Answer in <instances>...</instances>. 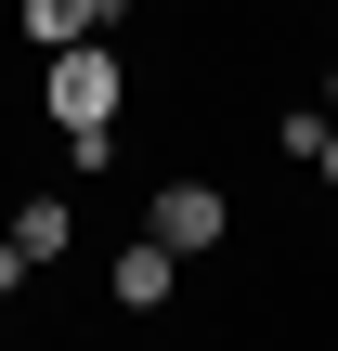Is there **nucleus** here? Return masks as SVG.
Returning a JSON list of instances; mask_svg holds the SVG:
<instances>
[{"label":"nucleus","mask_w":338,"mask_h":351,"mask_svg":"<svg viewBox=\"0 0 338 351\" xmlns=\"http://www.w3.org/2000/svg\"><path fill=\"white\" fill-rule=\"evenodd\" d=\"M130 104V52L117 39H65V52H39V117L52 130H104Z\"/></svg>","instance_id":"obj_1"},{"label":"nucleus","mask_w":338,"mask_h":351,"mask_svg":"<svg viewBox=\"0 0 338 351\" xmlns=\"http://www.w3.org/2000/svg\"><path fill=\"white\" fill-rule=\"evenodd\" d=\"M143 234H156L169 261H208V247L234 234V195H221V182H156V208H143Z\"/></svg>","instance_id":"obj_2"},{"label":"nucleus","mask_w":338,"mask_h":351,"mask_svg":"<svg viewBox=\"0 0 338 351\" xmlns=\"http://www.w3.org/2000/svg\"><path fill=\"white\" fill-rule=\"evenodd\" d=\"M104 26H117V0H13L26 52H65V39H104Z\"/></svg>","instance_id":"obj_3"},{"label":"nucleus","mask_w":338,"mask_h":351,"mask_svg":"<svg viewBox=\"0 0 338 351\" xmlns=\"http://www.w3.org/2000/svg\"><path fill=\"white\" fill-rule=\"evenodd\" d=\"M104 287H117V313H169V287H182V261H169V247H156V234H130V247H117V274H104Z\"/></svg>","instance_id":"obj_4"},{"label":"nucleus","mask_w":338,"mask_h":351,"mask_svg":"<svg viewBox=\"0 0 338 351\" xmlns=\"http://www.w3.org/2000/svg\"><path fill=\"white\" fill-rule=\"evenodd\" d=\"M0 234H13L26 261H65V247H78V208H65V195H13V221H0Z\"/></svg>","instance_id":"obj_5"},{"label":"nucleus","mask_w":338,"mask_h":351,"mask_svg":"<svg viewBox=\"0 0 338 351\" xmlns=\"http://www.w3.org/2000/svg\"><path fill=\"white\" fill-rule=\"evenodd\" d=\"M13 287H26V247H13V234H0V300H13Z\"/></svg>","instance_id":"obj_6"},{"label":"nucleus","mask_w":338,"mask_h":351,"mask_svg":"<svg viewBox=\"0 0 338 351\" xmlns=\"http://www.w3.org/2000/svg\"><path fill=\"white\" fill-rule=\"evenodd\" d=\"M313 169H326V195H338V117H326V143H313Z\"/></svg>","instance_id":"obj_7"},{"label":"nucleus","mask_w":338,"mask_h":351,"mask_svg":"<svg viewBox=\"0 0 338 351\" xmlns=\"http://www.w3.org/2000/svg\"><path fill=\"white\" fill-rule=\"evenodd\" d=\"M326 104H338V65H326Z\"/></svg>","instance_id":"obj_8"},{"label":"nucleus","mask_w":338,"mask_h":351,"mask_svg":"<svg viewBox=\"0 0 338 351\" xmlns=\"http://www.w3.org/2000/svg\"><path fill=\"white\" fill-rule=\"evenodd\" d=\"M117 13H130V0H117Z\"/></svg>","instance_id":"obj_9"}]
</instances>
